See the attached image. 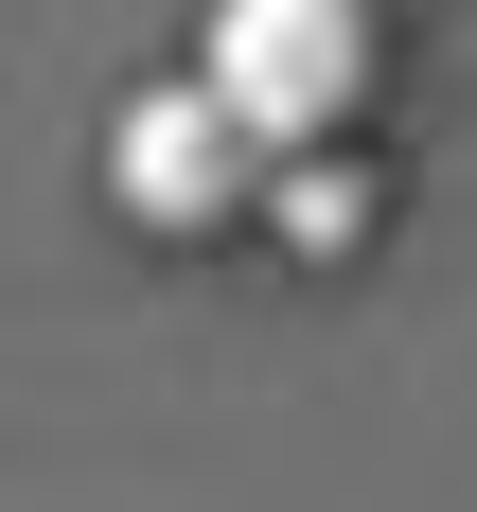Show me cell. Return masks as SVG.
<instances>
[{"label": "cell", "instance_id": "6da1fadb", "mask_svg": "<svg viewBox=\"0 0 477 512\" xmlns=\"http://www.w3.org/2000/svg\"><path fill=\"white\" fill-rule=\"evenodd\" d=\"M195 71L230 89V124H248L265 159H318L371 106V71H389V18H371V0H212Z\"/></svg>", "mask_w": 477, "mask_h": 512}, {"label": "cell", "instance_id": "7a4b0ae2", "mask_svg": "<svg viewBox=\"0 0 477 512\" xmlns=\"http://www.w3.org/2000/svg\"><path fill=\"white\" fill-rule=\"evenodd\" d=\"M265 177H283V159L230 124V89H212V71H177V89H124V124H106V195L142 212V230H230Z\"/></svg>", "mask_w": 477, "mask_h": 512}, {"label": "cell", "instance_id": "3957f363", "mask_svg": "<svg viewBox=\"0 0 477 512\" xmlns=\"http://www.w3.org/2000/svg\"><path fill=\"white\" fill-rule=\"evenodd\" d=\"M265 230H283L301 265H336V248H371V177H354L336 142H318V159H283V177H265Z\"/></svg>", "mask_w": 477, "mask_h": 512}]
</instances>
